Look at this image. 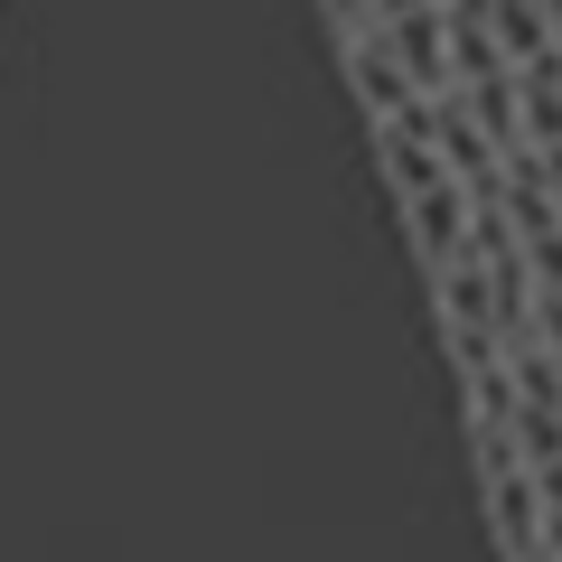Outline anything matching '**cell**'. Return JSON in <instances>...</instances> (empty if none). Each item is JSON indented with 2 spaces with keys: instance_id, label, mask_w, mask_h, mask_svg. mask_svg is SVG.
I'll return each instance as SVG.
<instances>
[{
  "instance_id": "cell-1",
  "label": "cell",
  "mask_w": 562,
  "mask_h": 562,
  "mask_svg": "<svg viewBox=\"0 0 562 562\" xmlns=\"http://www.w3.org/2000/svg\"><path fill=\"white\" fill-rule=\"evenodd\" d=\"M375 160H384V188H394V206H403V235H413L422 272H441L469 244V188L450 179L413 132H375Z\"/></svg>"
}]
</instances>
